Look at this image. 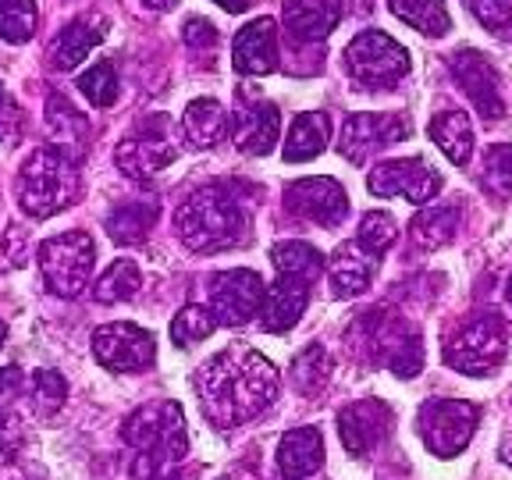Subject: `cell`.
<instances>
[{
    "instance_id": "1",
    "label": "cell",
    "mask_w": 512,
    "mask_h": 480,
    "mask_svg": "<svg viewBox=\"0 0 512 480\" xmlns=\"http://www.w3.org/2000/svg\"><path fill=\"white\" fill-rule=\"evenodd\" d=\"M278 384V367L246 345L217 352L196 374L203 416L221 431L242 427L260 413H267L278 399Z\"/></svg>"
},
{
    "instance_id": "2",
    "label": "cell",
    "mask_w": 512,
    "mask_h": 480,
    "mask_svg": "<svg viewBox=\"0 0 512 480\" xmlns=\"http://www.w3.org/2000/svg\"><path fill=\"white\" fill-rule=\"evenodd\" d=\"M121 438L136 448V477L168 480L171 470L189 456V434L178 402H146L121 424Z\"/></svg>"
},
{
    "instance_id": "3",
    "label": "cell",
    "mask_w": 512,
    "mask_h": 480,
    "mask_svg": "<svg viewBox=\"0 0 512 480\" xmlns=\"http://www.w3.org/2000/svg\"><path fill=\"white\" fill-rule=\"evenodd\" d=\"M175 232L192 253H221V249H235L239 242H246L249 214L232 189L207 185L178 207Z\"/></svg>"
},
{
    "instance_id": "4",
    "label": "cell",
    "mask_w": 512,
    "mask_h": 480,
    "mask_svg": "<svg viewBox=\"0 0 512 480\" xmlns=\"http://www.w3.org/2000/svg\"><path fill=\"white\" fill-rule=\"evenodd\" d=\"M79 168L75 160H68L54 146H40L25 157V164L18 168L15 178V196L18 207L29 217H54L61 210H68L79 196Z\"/></svg>"
},
{
    "instance_id": "5",
    "label": "cell",
    "mask_w": 512,
    "mask_h": 480,
    "mask_svg": "<svg viewBox=\"0 0 512 480\" xmlns=\"http://www.w3.org/2000/svg\"><path fill=\"white\" fill-rule=\"evenodd\" d=\"M509 352V331L498 313H473L445 342V363L466 377H488L505 363Z\"/></svg>"
},
{
    "instance_id": "6",
    "label": "cell",
    "mask_w": 512,
    "mask_h": 480,
    "mask_svg": "<svg viewBox=\"0 0 512 480\" xmlns=\"http://www.w3.org/2000/svg\"><path fill=\"white\" fill-rule=\"evenodd\" d=\"M93 264H96V246L86 232L54 235V239H47L40 246L43 281L61 299H75L86 292L89 278H93Z\"/></svg>"
},
{
    "instance_id": "7",
    "label": "cell",
    "mask_w": 512,
    "mask_h": 480,
    "mask_svg": "<svg viewBox=\"0 0 512 480\" xmlns=\"http://www.w3.org/2000/svg\"><path fill=\"white\" fill-rule=\"evenodd\" d=\"M345 72L363 89H388L409 72V54L399 40L381 29H363L345 47Z\"/></svg>"
},
{
    "instance_id": "8",
    "label": "cell",
    "mask_w": 512,
    "mask_h": 480,
    "mask_svg": "<svg viewBox=\"0 0 512 480\" xmlns=\"http://www.w3.org/2000/svg\"><path fill=\"white\" fill-rule=\"evenodd\" d=\"M480 424V409L463 399H431L420 409V434L438 459L459 456L473 441Z\"/></svg>"
},
{
    "instance_id": "9",
    "label": "cell",
    "mask_w": 512,
    "mask_h": 480,
    "mask_svg": "<svg viewBox=\"0 0 512 480\" xmlns=\"http://www.w3.org/2000/svg\"><path fill=\"white\" fill-rule=\"evenodd\" d=\"M93 356L104 363L107 370L118 374H139L150 370L157 360V342L146 328L128 324V320H114V324H100L93 331Z\"/></svg>"
},
{
    "instance_id": "10",
    "label": "cell",
    "mask_w": 512,
    "mask_h": 480,
    "mask_svg": "<svg viewBox=\"0 0 512 480\" xmlns=\"http://www.w3.org/2000/svg\"><path fill=\"white\" fill-rule=\"evenodd\" d=\"M171 160H175V143H171L168 121L164 118H150L139 128H132L118 143V150H114V164L128 178H136V182L160 175Z\"/></svg>"
},
{
    "instance_id": "11",
    "label": "cell",
    "mask_w": 512,
    "mask_h": 480,
    "mask_svg": "<svg viewBox=\"0 0 512 480\" xmlns=\"http://www.w3.org/2000/svg\"><path fill=\"white\" fill-rule=\"evenodd\" d=\"M264 288V278L249 271V267L214 274V281H210V313L224 328H242V324H249L260 313Z\"/></svg>"
},
{
    "instance_id": "12",
    "label": "cell",
    "mask_w": 512,
    "mask_h": 480,
    "mask_svg": "<svg viewBox=\"0 0 512 480\" xmlns=\"http://www.w3.org/2000/svg\"><path fill=\"white\" fill-rule=\"evenodd\" d=\"M367 189L381 200L388 196H406L416 207H427L441 192V175L420 157H402V160H384L370 171Z\"/></svg>"
},
{
    "instance_id": "13",
    "label": "cell",
    "mask_w": 512,
    "mask_h": 480,
    "mask_svg": "<svg viewBox=\"0 0 512 480\" xmlns=\"http://www.w3.org/2000/svg\"><path fill=\"white\" fill-rule=\"evenodd\" d=\"M285 210L320 228H338L349 214V196L335 178H299L285 189Z\"/></svg>"
},
{
    "instance_id": "14",
    "label": "cell",
    "mask_w": 512,
    "mask_h": 480,
    "mask_svg": "<svg viewBox=\"0 0 512 480\" xmlns=\"http://www.w3.org/2000/svg\"><path fill=\"white\" fill-rule=\"evenodd\" d=\"M409 136V125L399 118V114H352L342 125V150L345 160L352 164H367L377 150L384 146L399 143V139Z\"/></svg>"
},
{
    "instance_id": "15",
    "label": "cell",
    "mask_w": 512,
    "mask_h": 480,
    "mask_svg": "<svg viewBox=\"0 0 512 480\" xmlns=\"http://www.w3.org/2000/svg\"><path fill=\"white\" fill-rule=\"evenodd\" d=\"M395 416L392 406L381 399H360L338 413V438H342L349 456H367L370 448H377L388 431H392Z\"/></svg>"
},
{
    "instance_id": "16",
    "label": "cell",
    "mask_w": 512,
    "mask_h": 480,
    "mask_svg": "<svg viewBox=\"0 0 512 480\" xmlns=\"http://www.w3.org/2000/svg\"><path fill=\"white\" fill-rule=\"evenodd\" d=\"M452 75L456 82L466 89V96L473 100L480 114L488 121H498L505 114V100H502V82L498 72L491 68V61L477 50H459L452 54Z\"/></svg>"
},
{
    "instance_id": "17",
    "label": "cell",
    "mask_w": 512,
    "mask_h": 480,
    "mask_svg": "<svg viewBox=\"0 0 512 480\" xmlns=\"http://www.w3.org/2000/svg\"><path fill=\"white\" fill-rule=\"evenodd\" d=\"M306 303H310V281L296 278V274H278V281L264 288L260 324H264V331H274V335L292 331L306 313Z\"/></svg>"
},
{
    "instance_id": "18",
    "label": "cell",
    "mask_w": 512,
    "mask_h": 480,
    "mask_svg": "<svg viewBox=\"0 0 512 480\" xmlns=\"http://www.w3.org/2000/svg\"><path fill=\"white\" fill-rule=\"evenodd\" d=\"M232 64L239 75H271L278 68V25L274 18H256L242 25L232 43Z\"/></svg>"
},
{
    "instance_id": "19",
    "label": "cell",
    "mask_w": 512,
    "mask_h": 480,
    "mask_svg": "<svg viewBox=\"0 0 512 480\" xmlns=\"http://www.w3.org/2000/svg\"><path fill=\"white\" fill-rule=\"evenodd\" d=\"M377 260L374 253L360 246V242H342L328 260V281L335 299H356L363 296L374 281Z\"/></svg>"
},
{
    "instance_id": "20",
    "label": "cell",
    "mask_w": 512,
    "mask_h": 480,
    "mask_svg": "<svg viewBox=\"0 0 512 480\" xmlns=\"http://www.w3.org/2000/svg\"><path fill=\"white\" fill-rule=\"evenodd\" d=\"M285 29L296 43L328 40L342 18V0H281Z\"/></svg>"
},
{
    "instance_id": "21",
    "label": "cell",
    "mask_w": 512,
    "mask_h": 480,
    "mask_svg": "<svg viewBox=\"0 0 512 480\" xmlns=\"http://www.w3.org/2000/svg\"><path fill=\"white\" fill-rule=\"evenodd\" d=\"M406 335H409V328H402V320L388 317L384 310H374V313L367 310L356 320V328L349 331V345L352 349L367 345V356H363V360L381 363V360H392L395 349L406 342Z\"/></svg>"
},
{
    "instance_id": "22",
    "label": "cell",
    "mask_w": 512,
    "mask_h": 480,
    "mask_svg": "<svg viewBox=\"0 0 512 480\" xmlns=\"http://www.w3.org/2000/svg\"><path fill=\"white\" fill-rule=\"evenodd\" d=\"M281 136V114L274 104H256L246 107V111L235 114L232 121V139L242 153L249 157H264V153L274 150Z\"/></svg>"
},
{
    "instance_id": "23",
    "label": "cell",
    "mask_w": 512,
    "mask_h": 480,
    "mask_svg": "<svg viewBox=\"0 0 512 480\" xmlns=\"http://www.w3.org/2000/svg\"><path fill=\"white\" fill-rule=\"evenodd\" d=\"M324 463V438L317 427H296L278 441V466L288 480L313 477Z\"/></svg>"
},
{
    "instance_id": "24",
    "label": "cell",
    "mask_w": 512,
    "mask_h": 480,
    "mask_svg": "<svg viewBox=\"0 0 512 480\" xmlns=\"http://www.w3.org/2000/svg\"><path fill=\"white\" fill-rule=\"evenodd\" d=\"M47 132H50V139H54V150H61L68 160L79 164V160L86 157L89 125L64 96H50L47 100Z\"/></svg>"
},
{
    "instance_id": "25",
    "label": "cell",
    "mask_w": 512,
    "mask_h": 480,
    "mask_svg": "<svg viewBox=\"0 0 512 480\" xmlns=\"http://www.w3.org/2000/svg\"><path fill=\"white\" fill-rule=\"evenodd\" d=\"M104 32L107 29L100 18H75V22H68L61 29V36L54 40V68H61V72L79 68V64L100 47Z\"/></svg>"
},
{
    "instance_id": "26",
    "label": "cell",
    "mask_w": 512,
    "mask_h": 480,
    "mask_svg": "<svg viewBox=\"0 0 512 480\" xmlns=\"http://www.w3.org/2000/svg\"><path fill=\"white\" fill-rule=\"evenodd\" d=\"M228 128H232V121H228L224 107L217 104V100H210V96L192 100L182 114V132L196 150H210V146H217L224 136H228Z\"/></svg>"
},
{
    "instance_id": "27",
    "label": "cell",
    "mask_w": 512,
    "mask_h": 480,
    "mask_svg": "<svg viewBox=\"0 0 512 480\" xmlns=\"http://www.w3.org/2000/svg\"><path fill=\"white\" fill-rule=\"evenodd\" d=\"M328 136H331L328 114L320 111L296 114V121L288 125V136H285V160L288 164H306V160L320 157L324 146H328Z\"/></svg>"
},
{
    "instance_id": "28",
    "label": "cell",
    "mask_w": 512,
    "mask_h": 480,
    "mask_svg": "<svg viewBox=\"0 0 512 480\" xmlns=\"http://www.w3.org/2000/svg\"><path fill=\"white\" fill-rule=\"evenodd\" d=\"M160 207L153 200H132L121 203V207L111 210L107 217V235H111L118 246H136L150 235V228L157 224Z\"/></svg>"
},
{
    "instance_id": "29",
    "label": "cell",
    "mask_w": 512,
    "mask_h": 480,
    "mask_svg": "<svg viewBox=\"0 0 512 480\" xmlns=\"http://www.w3.org/2000/svg\"><path fill=\"white\" fill-rule=\"evenodd\" d=\"M431 139L438 143V150L445 153L452 164H470L473 153V125L463 111H441L431 121Z\"/></svg>"
},
{
    "instance_id": "30",
    "label": "cell",
    "mask_w": 512,
    "mask_h": 480,
    "mask_svg": "<svg viewBox=\"0 0 512 480\" xmlns=\"http://www.w3.org/2000/svg\"><path fill=\"white\" fill-rule=\"evenodd\" d=\"M388 8H392V15L399 22H406L416 32H424L431 40H441L452 29L445 0H388Z\"/></svg>"
},
{
    "instance_id": "31",
    "label": "cell",
    "mask_w": 512,
    "mask_h": 480,
    "mask_svg": "<svg viewBox=\"0 0 512 480\" xmlns=\"http://www.w3.org/2000/svg\"><path fill=\"white\" fill-rule=\"evenodd\" d=\"M456 228H459V210L456 207H431L420 210L409 224V232H413L416 246L424 249H438V246H448V242L456 239Z\"/></svg>"
},
{
    "instance_id": "32",
    "label": "cell",
    "mask_w": 512,
    "mask_h": 480,
    "mask_svg": "<svg viewBox=\"0 0 512 480\" xmlns=\"http://www.w3.org/2000/svg\"><path fill=\"white\" fill-rule=\"evenodd\" d=\"M271 264L278 267V274H296V278H306L313 281L320 271H324V256H320L317 246H310V242H278V246L271 249Z\"/></svg>"
},
{
    "instance_id": "33",
    "label": "cell",
    "mask_w": 512,
    "mask_h": 480,
    "mask_svg": "<svg viewBox=\"0 0 512 480\" xmlns=\"http://www.w3.org/2000/svg\"><path fill=\"white\" fill-rule=\"evenodd\" d=\"M288 377H292V384H296V392L317 395L331 377L328 349H324V345H306L296 360H292V367H288Z\"/></svg>"
},
{
    "instance_id": "34",
    "label": "cell",
    "mask_w": 512,
    "mask_h": 480,
    "mask_svg": "<svg viewBox=\"0 0 512 480\" xmlns=\"http://www.w3.org/2000/svg\"><path fill=\"white\" fill-rule=\"evenodd\" d=\"M139 285H143L139 267L132 264V260H114V264L100 274V281L93 285V299L96 303H125V299L136 296Z\"/></svg>"
},
{
    "instance_id": "35",
    "label": "cell",
    "mask_w": 512,
    "mask_h": 480,
    "mask_svg": "<svg viewBox=\"0 0 512 480\" xmlns=\"http://www.w3.org/2000/svg\"><path fill=\"white\" fill-rule=\"evenodd\" d=\"M25 392H29V406L36 416H54L57 409L64 406V399H68V384H64V377L57 374V370H36V374L25 381Z\"/></svg>"
},
{
    "instance_id": "36",
    "label": "cell",
    "mask_w": 512,
    "mask_h": 480,
    "mask_svg": "<svg viewBox=\"0 0 512 480\" xmlns=\"http://www.w3.org/2000/svg\"><path fill=\"white\" fill-rule=\"evenodd\" d=\"M40 25L36 0H0V36L8 43H29Z\"/></svg>"
},
{
    "instance_id": "37",
    "label": "cell",
    "mask_w": 512,
    "mask_h": 480,
    "mask_svg": "<svg viewBox=\"0 0 512 480\" xmlns=\"http://www.w3.org/2000/svg\"><path fill=\"white\" fill-rule=\"evenodd\" d=\"M217 331V317L207 310V306H185L175 320H171V342L178 349H189V345L203 342Z\"/></svg>"
},
{
    "instance_id": "38",
    "label": "cell",
    "mask_w": 512,
    "mask_h": 480,
    "mask_svg": "<svg viewBox=\"0 0 512 480\" xmlns=\"http://www.w3.org/2000/svg\"><path fill=\"white\" fill-rule=\"evenodd\" d=\"M480 182L491 196L505 200L512 196V143H495L484 153V171H480Z\"/></svg>"
},
{
    "instance_id": "39",
    "label": "cell",
    "mask_w": 512,
    "mask_h": 480,
    "mask_svg": "<svg viewBox=\"0 0 512 480\" xmlns=\"http://www.w3.org/2000/svg\"><path fill=\"white\" fill-rule=\"evenodd\" d=\"M79 89L86 93L89 104L111 107L114 100H118V72H114V64H107V61L93 64V68L79 79Z\"/></svg>"
},
{
    "instance_id": "40",
    "label": "cell",
    "mask_w": 512,
    "mask_h": 480,
    "mask_svg": "<svg viewBox=\"0 0 512 480\" xmlns=\"http://www.w3.org/2000/svg\"><path fill=\"white\" fill-rule=\"evenodd\" d=\"M395 235H399V228H395V217L384 214V210H370V214H363L360 221V235H356V242H360L367 253H384V249L392 246Z\"/></svg>"
},
{
    "instance_id": "41",
    "label": "cell",
    "mask_w": 512,
    "mask_h": 480,
    "mask_svg": "<svg viewBox=\"0 0 512 480\" xmlns=\"http://www.w3.org/2000/svg\"><path fill=\"white\" fill-rule=\"evenodd\" d=\"M388 367H392V374L402 377V381H413V377L424 370V342H420L416 331H409L406 342H402L392 360H388Z\"/></svg>"
},
{
    "instance_id": "42",
    "label": "cell",
    "mask_w": 512,
    "mask_h": 480,
    "mask_svg": "<svg viewBox=\"0 0 512 480\" xmlns=\"http://www.w3.org/2000/svg\"><path fill=\"white\" fill-rule=\"evenodd\" d=\"M466 8L477 15L488 29H505L512 22V0H463Z\"/></svg>"
},
{
    "instance_id": "43",
    "label": "cell",
    "mask_w": 512,
    "mask_h": 480,
    "mask_svg": "<svg viewBox=\"0 0 512 480\" xmlns=\"http://www.w3.org/2000/svg\"><path fill=\"white\" fill-rule=\"evenodd\" d=\"M22 136V107L11 100V93L0 82V143H15Z\"/></svg>"
},
{
    "instance_id": "44",
    "label": "cell",
    "mask_w": 512,
    "mask_h": 480,
    "mask_svg": "<svg viewBox=\"0 0 512 480\" xmlns=\"http://www.w3.org/2000/svg\"><path fill=\"white\" fill-rule=\"evenodd\" d=\"M182 36L189 47H200V50H210L217 43V29H214V22H207V18H189Z\"/></svg>"
},
{
    "instance_id": "45",
    "label": "cell",
    "mask_w": 512,
    "mask_h": 480,
    "mask_svg": "<svg viewBox=\"0 0 512 480\" xmlns=\"http://www.w3.org/2000/svg\"><path fill=\"white\" fill-rule=\"evenodd\" d=\"M214 4H221L224 11H232V15H239V11H246L253 0H214Z\"/></svg>"
},
{
    "instance_id": "46",
    "label": "cell",
    "mask_w": 512,
    "mask_h": 480,
    "mask_svg": "<svg viewBox=\"0 0 512 480\" xmlns=\"http://www.w3.org/2000/svg\"><path fill=\"white\" fill-rule=\"evenodd\" d=\"M146 8H153V11H171L178 4V0H143Z\"/></svg>"
},
{
    "instance_id": "47",
    "label": "cell",
    "mask_w": 512,
    "mask_h": 480,
    "mask_svg": "<svg viewBox=\"0 0 512 480\" xmlns=\"http://www.w3.org/2000/svg\"><path fill=\"white\" fill-rule=\"evenodd\" d=\"M502 459L512 466V441H502Z\"/></svg>"
},
{
    "instance_id": "48",
    "label": "cell",
    "mask_w": 512,
    "mask_h": 480,
    "mask_svg": "<svg viewBox=\"0 0 512 480\" xmlns=\"http://www.w3.org/2000/svg\"><path fill=\"white\" fill-rule=\"evenodd\" d=\"M4 335H8V328H4V320H0V345H4Z\"/></svg>"
},
{
    "instance_id": "49",
    "label": "cell",
    "mask_w": 512,
    "mask_h": 480,
    "mask_svg": "<svg viewBox=\"0 0 512 480\" xmlns=\"http://www.w3.org/2000/svg\"><path fill=\"white\" fill-rule=\"evenodd\" d=\"M509 303H512V278H509Z\"/></svg>"
}]
</instances>
